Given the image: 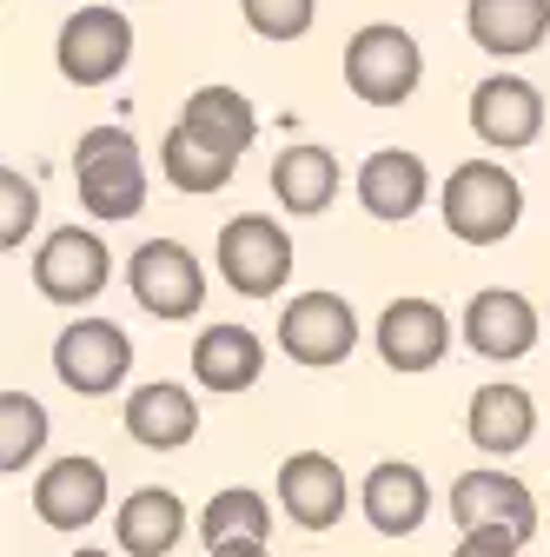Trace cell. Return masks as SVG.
Masks as SVG:
<instances>
[{
  "label": "cell",
  "instance_id": "obj_15",
  "mask_svg": "<svg viewBox=\"0 0 550 557\" xmlns=\"http://www.w3.org/2000/svg\"><path fill=\"white\" fill-rule=\"evenodd\" d=\"M464 345L477 359H524L537 345V306L511 286H485L464 306Z\"/></svg>",
  "mask_w": 550,
  "mask_h": 557
},
{
  "label": "cell",
  "instance_id": "obj_24",
  "mask_svg": "<svg viewBox=\"0 0 550 557\" xmlns=\"http://www.w3.org/2000/svg\"><path fill=\"white\" fill-rule=\"evenodd\" d=\"M113 531H120V550H133V557H166L186 537V505L166 492V484H147V492H133L120 505Z\"/></svg>",
  "mask_w": 550,
  "mask_h": 557
},
{
  "label": "cell",
  "instance_id": "obj_28",
  "mask_svg": "<svg viewBox=\"0 0 550 557\" xmlns=\"http://www.w3.org/2000/svg\"><path fill=\"white\" fill-rule=\"evenodd\" d=\"M239 14L259 40H299V34H312L318 0H239Z\"/></svg>",
  "mask_w": 550,
  "mask_h": 557
},
{
  "label": "cell",
  "instance_id": "obj_6",
  "mask_svg": "<svg viewBox=\"0 0 550 557\" xmlns=\"http://www.w3.org/2000/svg\"><path fill=\"white\" fill-rule=\"evenodd\" d=\"M126 60H133V21L126 14H113V8H74V14L60 21L53 66L74 87H107Z\"/></svg>",
  "mask_w": 550,
  "mask_h": 557
},
{
  "label": "cell",
  "instance_id": "obj_2",
  "mask_svg": "<svg viewBox=\"0 0 550 557\" xmlns=\"http://www.w3.org/2000/svg\"><path fill=\"white\" fill-rule=\"evenodd\" d=\"M524 220V186L504 160H464L445 180V226L464 246H498Z\"/></svg>",
  "mask_w": 550,
  "mask_h": 557
},
{
  "label": "cell",
  "instance_id": "obj_20",
  "mask_svg": "<svg viewBox=\"0 0 550 557\" xmlns=\"http://www.w3.org/2000/svg\"><path fill=\"white\" fill-rule=\"evenodd\" d=\"M265 372V338L246 325H205L192 338V379L205 392H252Z\"/></svg>",
  "mask_w": 550,
  "mask_h": 557
},
{
  "label": "cell",
  "instance_id": "obj_19",
  "mask_svg": "<svg viewBox=\"0 0 550 557\" xmlns=\"http://www.w3.org/2000/svg\"><path fill=\"white\" fill-rule=\"evenodd\" d=\"M464 27L491 60H524L550 40V0H471Z\"/></svg>",
  "mask_w": 550,
  "mask_h": 557
},
{
  "label": "cell",
  "instance_id": "obj_22",
  "mask_svg": "<svg viewBox=\"0 0 550 557\" xmlns=\"http://www.w3.org/2000/svg\"><path fill=\"white\" fill-rule=\"evenodd\" d=\"M272 193H279V206L292 220H312L338 199V160L325 147H312V139H292V147L272 160Z\"/></svg>",
  "mask_w": 550,
  "mask_h": 557
},
{
  "label": "cell",
  "instance_id": "obj_10",
  "mask_svg": "<svg viewBox=\"0 0 550 557\" xmlns=\"http://www.w3.org/2000/svg\"><path fill=\"white\" fill-rule=\"evenodd\" d=\"M471 133L485 139L491 153H524L543 133V94L524 74H491L471 87Z\"/></svg>",
  "mask_w": 550,
  "mask_h": 557
},
{
  "label": "cell",
  "instance_id": "obj_27",
  "mask_svg": "<svg viewBox=\"0 0 550 557\" xmlns=\"http://www.w3.org/2000/svg\"><path fill=\"white\" fill-rule=\"evenodd\" d=\"M199 537H205V544H220V537H272V505H265L259 492H246V484H233V492L205 498Z\"/></svg>",
  "mask_w": 550,
  "mask_h": 557
},
{
  "label": "cell",
  "instance_id": "obj_33",
  "mask_svg": "<svg viewBox=\"0 0 550 557\" xmlns=\"http://www.w3.org/2000/svg\"><path fill=\"white\" fill-rule=\"evenodd\" d=\"M133 8H147V0H133Z\"/></svg>",
  "mask_w": 550,
  "mask_h": 557
},
{
  "label": "cell",
  "instance_id": "obj_32",
  "mask_svg": "<svg viewBox=\"0 0 550 557\" xmlns=\"http://www.w3.org/2000/svg\"><path fill=\"white\" fill-rule=\"evenodd\" d=\"M74 557H113V550H74Z\"/></svg>",
  "mask_w": 550,
  "mask_h": 557
},
{
  "label": "cell",
  "instance_id": "obj_9",
  "mask_svg": "<svg viewBox=\"0 0 550 557\" xmlns=\"http://www.w3.org/2000/svg\"><path fill=\"white\" fill-rule=\"evenodd\" d=\"M107 278H113V252H107L100 233L66 226V233H47V246L34 252V286L53 306H87V299H100Z\"/></svg>",
  "mask_w": 550,
  "mask_h": 557
},
{
  "label": "cell",
  "instance_id": "obj_5",
  "mask_svg": "<svg viewBox=\"0 0 550 557\" xmlns=\"http://www.w3.org/2000/svg\"><path fill=\"white\" fill-rule=\"evenodd\" d=\"M359 345V312L338 299V293H299L286 312H279V352L305 372H325V366H346Z\"/></svg>",
  "mask_w": 550,
  "mask_h": 557
},
{
  "label": "cell",
  "instance_id": "obj_17",
  "mask_svg": "<svg viewBox=\"0 0 550 557\" xmlns=\"http://www.w3.org/2000/svg\"><path fill=\"white\" fill-rule=\"evenodd\" d=\"M464 432L485 458H511L537 438V398L524 385H477L471 411H464Z\"/></svg>",
  "mask_w": 550,
  "mask_h": 557
},
{
  "label": "cell",
  "instance_id": "obj_13",
  "mask_svg": "<svg viewBox=\"0 0 550 557\" xmlns=\"http://www.w3.org/2000/svg\"><path fill=\"white\" fill-rule=\"evenodd\" d=\"M346 471H338L332 451H292L279 465V505L299 531H332L338 518H346Z\"/></svg>",
  "mask_w": 550,
  "mask_h": 557
},
{
  "label": "cell",
  "instance_id": "obj_8",
  "mask_svg": "<svg viewBox=\"0 0 550 557\" xmlns=\"http://www.w3.org/2000/svg\"><path fill=\"white\" fill-rule=\"evenodd\" d=\"M126 286L147 319H192L205 306V272L179 239H147L126 259Z\"/></svg>",
  "mask_w": 550,
  "mask_h": 557
},
{
  "label": "cell",
  "instance_id": "obj_29",
  "mask_svg": "<svg viewBox=\"0 0 550 557\" xmlns=\"http://www.w3.org/2000/svg\"><path fill=\"white\" fill-rule=\"evenodd\" d=\"M34 220H40V193H34V180L14 173V166H0V246L14 252V246L34 233Z\"/></svg>",
  "mask_w": 550,
  "mask_h": 557
},
{
  "label": "cell",
  "instance_id": "obj_4",
  "mask_svg": "<svg viewBox=\"0 0 550 557\" xmlns=\"http://www.w3.org/2000/svg\"><path fill=\"white\" fill-rule=\"evenodd\" d=\"M220 278L246 299H272L292 278V233L265 213H239L220 226Z\"/></svg>",
  "mask_w": 550,
  "mask_h": 557
},
{
  "label": "cell",
  "instance_id": "obj_7",
  "mask_svg": "<svg viewBox=\"0 0 550 557\" xmlns=\"http://www.w3.org/2000/svg\"><path fill=\"white\" fill-rule=\"evenodd\" d=\"M133 372V338L113 319H74L53 338V379L80 398L120 392V379Z\"/></svg>",
  "mask_w": 550,
  "mask_h": 557
},
{
  "label": "cell",
  "instance_id": "obj_30",
  "mask_svg": "<svg viewBox=\"0 0 550 557\" xmlns=\"http://www.w3.org/2000/svg\"><path fill=\"white\" fill-rule=\"evenodd\" d=\"M530 537L524 531H511V524H471V531H458V550L451 557H517Z\"/></svg>",
  "mask_w": 550,
  "mask_h": 557
},
{
  "label": "cell",
  "instance_id": "obj_3",
  "mask_svg": "<svg viewBox=\"0 0 550 557\" xmlns=\"http://www.w3.org/2000/svg\"><path fill=\"white\" fill-rule=\"evenodd\" d=\"M425 81V53L398 21H365L346 47V87L365 107H404Z\"/></svg>",
  "mask_w": 550,
  "mask_h": 557
},
{
  "label": "cell",
  "instance_id": "obj_26",
  "mask_svg": "<svg viewBox=\"0 0 550 557\" xmlns=\"http://www.w3.org/2000/svg\"><path fill=\"white\" fill-rule=\"evenodd\" d=\"M47 451V405L27 392H0V471H27Z\"/></svg>",
  "mask_w": 550,
  "mask_h": 557
},
{
  "label": "cell",
  "instance_id": "obj_25",
  "mask_svg": "<svg viewBox=\"0 0 550 557\" xmlns=\"http://www.w3.org/2000/svg\"><path fill=\"white\" fill-rule=\"evenodd\" d=\"M160 166H166V180L179 186V193H220L226 180H233V153H220V147H205L199 133H186L179 120H173V133H166V147H160Z\"/></svg>",
  "mask_w": 550,
  "mask_h": 557
},
{
  "label": "cell",
  "instance_id": "obj_12",
  "mask_svg": "<svg viewBox=\"0 0 550 557\" xmlns=\"http://www.w3.org/2000/svg\"><path fill=\"white\" fill-rule=\"evenodd\" d=\"M107 511V465L100 458H53L34 478V518L47 531H87Z\"/></svg>",
  "mask_w": 550,
  "mask_h": 557
},
{
  "label": "cell",
  "instance_id": "obj_21",
  "mask_svg": "<svg viewBox=\"0 0 550 557\" xmlns=\"http://www.w3.org/2000/svg\"><path fill=\"white\" fill-rule=\"evenodd\" d=\"M126 432H133V445H147V451H179L199 432V398L186 385H166V379L140 385L126 398Z\"/></svg>",
  "mask_w": 550,
  "mask_h": 557
},
{
  "label": "cell",
  "instance_id": "obj_1",
  "mask_svg": "<svg viewBox=\"0 0 550 557\" xmlns=\"http://www.w3.org/2000/svg\"><path fill=\"white\" fill-rule=\"evenodd\" d=\"M74 193L87 206V220H100V226H120L147 206V166H140V147H133L126 126H87L80 133Z\"/></svg>",
  "mask_w": 550,
  "mask_h": 557
},
{
  "label": "cell",
  "instance_id": "obj_18",
  "mask_svg": "<svg viewBox=\"0 0 550 557\" xmlns=\"http://www.w3.org/2000/svg\"><path fill=\"white\" fill-rule=\"evenodd\" d=\"M451 518H458V531L511 524V531L530 537L537 531V498L524 492L511 471H464V478H451Z\"/></svg>",
  "mask_w": 550,
  "mask_h": 557
},
{
  "label": "cell",
  "instance_id": "obj_23",
  "mask_svg": "<svg viewBox=\"0 0 550 557\" xmlns=\"http://www.w3.org/2000/svg\"><path fill=\"white\" fill-rule=\"evenodd\" d=\"M179 126H186V133H199L205 147L233 153V160L259 139V113H252V100H246L239 87H199V94H186Z\"/></svg>",
  "mask_w": 550,
  "mask_h": 557
},
{
  "label": "cell",
  "instance_id": "obj_31",
  "mask_svg": "<svg viewBox=\"0 0 550 557\" xmlns=\"http://www.w3.org/2000/svg\"><path fill=\"white\" fill-rule=\"evenodd\" d=\"M205 557H272L265 537H220V544H205Z\"/></svg>",
  "mask_w": 550,
  "mask_h": 557
},
{
  "label": "cell",
  "instance_id": "obj_11",
  "mask_svg": "<svg viewBox=\"0 0 550 557\" xmlns=\"http://www.w3.org/2000/svg\"><path fill=\"white\" fill-rule=\"evenodd\" d=\"M451 352V319L438 299H391L378 312V359L404 379H418L432 372L438 359Z\"/></svg>",
  "mask_w": 550,
  "mask_h": 557
},
{
  "label": "cell",
  "instance_id": "obj_16",
  "mask_svg": "<svg viewBox=\"0 0 550 557\" xmlns=\"http://www.w3.org/2000/svg\"><path fill=\"white\" fill-rule=\"evenodd\" d=\"M432 199V173L418 153H404V147H385L359 166V206L372 220L385 226H404V220H418V206Z\"/></svg>",
  "mask_w": 550,
  "mask_h": 557
},
{
  "label": "cell",
  "instance_id": "obj_14",
  "mask_svg": "<svg viewBox=\"0 0 550 557\" xmlns=\"http://www.w3.org/2000/svg\"><path fill=\"white\" fill-rule=\"evenodd\" d=\"M359 511H365V524H372L378 537H411V531L432 518V484H425L418 465L385 458V465H372L365 484H359Z\"/></svg>",
  "mask_w": 550,
  "mask_h": 557
}]
</instances>
